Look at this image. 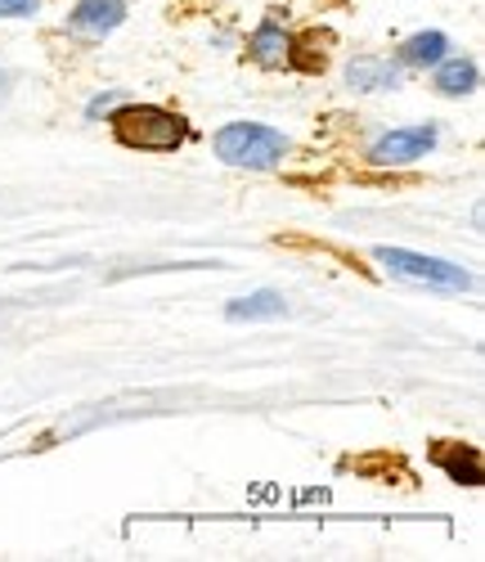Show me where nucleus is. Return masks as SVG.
Wrapping results in <instances>:
<instances>
[{"label":"nucleus","mask_w":485,"mask_h":562,"mask_svg":"<svg viewBox=\"0 0 485 562\" xmlns=\"http://www.w3.org/2000/svg\"><path fill=\"white\" fill-rule=\"evenodd\" d=\"M109 126L117 135V145L135 154H176L189 139V122L162 104H122L109 117Z\"/></svg>","instance_id":"f257e3e1"},{"label":"nucleus","mask_w":485,"mask_h":562,"mask_svg":"<svg viewBox=\"0 0 485 562\" xmlns=\"http://www.w3.org/2000/svg\"><path fill=\"white\" fill-rule=\"evenodd\" d=\"M216 158L229 167H248V171H270L287 154V135L261 122H229L216 131Z\"/></svg>","instance_id":"f03ea898"},{"label":"nucleus","mask_w":485,"mask_h":562,"mask_svg":"<svg viewBox=\"0 0 485 562\" xmlns=\"http://www.w3.org/2000/svg\"><path fill=\"white\" fill-rule=\"evenodd\" d=\"M373 257L396 279H405V284H418V289H431V293H467L472 289V274L454 261H441V257H422V252H409V248H377Z\"/></svg>","instance_id":"7ed1b4c3"},{"label":"nucleus","mask_w":485,"mask_h":562,"mask_svg":"<svg viewBox=\"0 0 485 562\" xmlns=\"http://www.w3.org/2000/svg\"><path fill=\"white\" fill-rule=\"evenodd\" d=\"M436 139H441V131H436L431 122H418V126H401V131H386L377 145L369 149V162L373 167H401V162H418L436 149Z\"/></svg>","instance_id":"20e7f679"},{"label":"nucleus","mask_w":485,"mask_h":562,"mask_svg":"<svg viewBox=\"0 0 485 562\" xmlns=\"http://www.w3.org/2000/svg\"><path fill=\"white\" fill-rule=\"evenodd\" d=\"M126 23V0H77L68 14V32L81 41H104Z\"/></svg>","instance_id":"39448f33"},{"label":"nucleus","mask_w":485,"mask_h":562,"mask_svg":"<svg viewBox=\"0 0 485 562\" xmlns=\"http://www.w3.org/2000/svg\"><path fill=\"white\" fill-rule=\"evenodd\" d=\"M431 459H436V468H441V473H445L450 482H459V486H481V482H485L481 450L467 446V441H436V446H431Z\"/></svg>","instance_id":"423d86ee"},{"label":"nucleus","mask_w":485,"mask_h":562,"mask_svg":"<svg viewBox=\"0 0 485 562\" xmlns=\"http://www.w3.org/2000/svg\"><path fill=\"white\" fill-rule=\"evenodd\" d=\"M401 59H377V55H360L347 64V86L351 90H392L401 81Z\"/></svg>","instance_id":"0eeeda50"},{"label":"nucleus","mask_w":485,"mask_h":562,"mask_svg":"<svg viewBox=\"0 0 485 562\" xmlns=\"http://www.w3.org/2000/svg\"><path fill=\"white\" fill-rule=\"evenodd\" d=\"M324 45H332V36L328 32H306V36H297V41H287V68L293 72H302V77H319L324 68H328V50Z\"/></svg>","instance_id":"6e6552de"},{"label":"nucleus","mask_w":485,"mask_h":562,"mask_svg":"<svg viewBox=\"0 0 485 562\" xmlns=\"http://www.w3.org/2000/svg\"><path fill=\"white\" fill-rule=\"evenodd\" d=\"M287 41H293V36H287L274 19H266V23L248 36V59L261 64V68H283V59H287Z\"/></svg>","instance_id":"1a4fd4ad"},{"label":"nucleus","mask_w":485,"mask_h":562,"mask_svg":"<svg viewBox=\"0 0 485 562\" xmlns=\"http://www.w3.org/2000/svg\"><path fill=\"white\" fill-rule=\"evenodd\" d=\"M445 50H450V36L445 32H418V36H409L405 45H401V68H436L445 59Z\"/></svg>","instance_id":"9d476101"},{"label":"nucleus","mask_w":485,"mask_h":562,"mask_svg":"<svg viewBox=\"0 0 485 562\" xmlns=\"http://www.w3.org/2000/svg\"><path fill=\"white\" fill-rule=\"evenodd\" d=\"M225 315H229L234 324H243V319H279V315H287V302H283L274 289H261V293H252V297L229 302Z\"/></svg>","instance_id":"9b49d317"},{"label":"nucleus","mask_w":485,"mask_h":562,"mask_svg":"<svg viewBox=\"0 0 485 562\" xmlns=\"http://www.w3.org/2000/svg\"><path fill=\"white\" fill-rule=\"evenodd\" d=\"M436 90L450 95V100L472 95V90H476V64L472 59H441V64H436Z\"/></svg>","instance_id":"f8f14e48"},{"label":"nucleus","mask_w":485,"mask_h":562,"mask_svg":"<svg viewBox=\"0 0 485 562\" xmlns=\"http://www.w3.org/2000/svg\"><path fill=\"white\" fill-rule=\"evenodd\" d=\"M41 0H0V19H27L36 14Z\"/></svg>","instance_id":"ddd939ff"},{"label":"nucleus","mask_w":485,"mask_h":562,"mask_svg":"<svg viewBox=\"0 0 485 562\" xmlns=\"http://www.w3.org/2000/svg\"><path fill=\"white\" fill-rule=\"evenodd\" d=\"M113 104H122V95H113V90H109V95H100V100H90V109H86V117H100V113H109Z\"/></svg>","instance_id":"4468645a"},{"label":"nucleus","mask_w":485,"mask_h":562,"mask_svg":"<svg viewBox=\"0 0 485 562\" xmlns=\"http://www.w3.org/2000/svg\"><path fill=\"white\" fill-rule=\"evenodd\" d=\"M5 81H10V77H5V68H0V95H5Z\"/></svg>","instance_id":"2eb2a0df"}]
</instances>
